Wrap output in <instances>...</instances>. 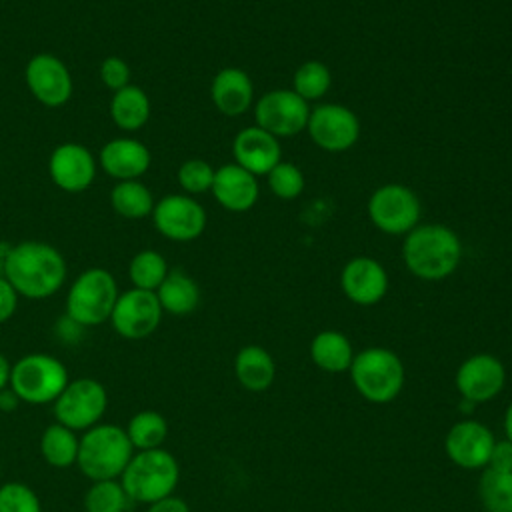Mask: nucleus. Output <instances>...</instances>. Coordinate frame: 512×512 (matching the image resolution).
<instances>
[{"mask_svg":"<svg viewBox=\"0 0 512 512\" xmlns=\"http://www.w3.org/2000/svg\"><path fill=\"white\" fill-rule=\"evenodd\" d=\"M460 240L456 232L442 224L414 226L402 246L406 268L422 280H442L450 276L460 262Z\"/></svg>","mask_w":512,"mask_h":512,"instance_id":"obj_2","label":"nucleus"},{"mask_svg":"<svg viewBox=\"0 0 512 512\" xmlns=\"http://www.w3.org/2000/svg\"><path fill=\"white\" fill-rule=\"evenodd\" d=\"M214 168L206 160H186L178 168V184L188 194H202L212 188L214 182Z\"/></svg>","mask_w":512,"mask_h":512,"instance_id":"obj_36","label":"nucleus"},{"mask_svg":"<svg viewBox=\"0 0 512 512\" xmlns=\"http://www.w3.org/2000/svg\"><path fill=\"white\" fill-rule=\"evenodd\" d=\"M490 470L496 472H512V442L510 440H496L494 448L490 452L488 458V466Z\"/></svg>","mask_w":512,"mask_h":512,"instance_id":"obj_38","label":"nucleus"},{"mask_svg":"<svg viewBox=\"0 0 512 512\" xmlns=\"http://www.w3.org/2000/svg\"><path fill=\"white\" fill-rule=\"evenodd\" d=\"M70 382L66 366L44 352H32L12 364L10 388L20 402L32 406L52 404Z\"/></svg>","mask_w":512,"mask_h":512,"instance_id":"obj_7","label":"nucleus"},{"mask_svg":"<svg viewBox=\"0 0 512 512\" xmlns=\"http://www.w3.org/2000/svg\"><path fill=\"white\" fill-rule=\"evenodd\" d=\"M118 480L130 500L154 504L174 494L180 480V464L164 448L136 450Z\"/></svg>","mask_w":512,"mask_h":512,"instance_id":"obj_4","label":"nucleus"},{"mask_svg":"<svg viewBox=\"0 0 512 512\" xmlns=\"http://www.w3.org/2000/svg\"><path fill=\"white\" fill-rule=\"evenodd\" d=\"M494 434L478 420L464 418L450 426L444 438V450L452 464L464 470H482L488 466L494 448Z\"/></svg>","mask_w":512,"mask_h":512,"instance_id":"obj_16","label":"nucleus"},{"mask_svg":"<svg viewBox=\"0 0 512 512\" xmlns=\"http://www.w3.org/2000/svg\"><path fill=\"white\" fill-rule=\"evenodd\" d=\"M66 260L58 248L40 240L12 244L4 260V278L18 296L44 300L54 296L66 280Z\"/></svg>","mask_w":512,"mask_h":512,"instance_id":"obj_1","label":"nucleus"},{"mask_svg":"<svg viewBox=\"0 0 512 512\" xmlns=\"http://www.w3.org/2000/svg\"><path fill=\"white\" fill-rule=\"evenodd\" d=\"M100 80L110 90L116 92L130 84V66L120 56H106L100 64Z\"/></svg>","mask_w":512,"mask_h":512,"instance_id":"obj_37","label":"nucleus"},{"mask_svg":"<svg viewBox=\"0 0 512 512\" xmlns=\"http://www.w3.org/2000/svg\"><path fill=\"white\" fill-rule=\"evenodd\" d=\"M0 512H42V502L28 484L6 482L0 486Z\"/></svg>","mask_w":512,"mask_h":512,"instance_id":"obj_35","label":"nucleus"},{"mask_svg":"<svg viewBox=\"0 0 512 512\" xmlns=\"http://www.w3.org/2000/svg\"><path fill=\"white\" fill-rule=\"evenodd\" d=\"M210 190L218 204L230 212H244L252 208L258 200L256 176L238 166L236 162L224 164L214 172V182Z\"/></svg>","mask_w":512,"mask_h":512,"instance_id":"obj_21","label":"nucleus"},{"mask_svg":"<svg viewBox=\"0 0 512 512\" xmlns=\"http://www.w3.org/2000/svg\"><path fill=\"white\" fill-rule=\"evenodd\" d=\"M146 512H190V506L178 496H166L154 504H148Z\"/></svg>","mask_w":512,"mask_h":512,"instance_id":"obj_40","label":"nucleus"},{"mask_svg":"<svg viewBox=\"0 0 512 512\" xmlns=\"http://www.w3.org/2000/svg\"><path fill=\"white\" fill-rule=\"evenodd\" d=\"M166 258L156 250H140L132 256L128 264V276L132 288L156 292L168 274Z\"/></svg>","mask_w":512,"mask_h":512,"instance_id":"obj_30","label":"nucleus"},{"mask_svg":"<svg viewBox=\"0 0 512 512\" xmlns=\"http://www.w3.org/2000/svg\"><path fill=\"white\" fill-rule=\"evenodd\" d=\"M478 494L486 512H512V472L484 468Z\"/></svg>","mask_w":512,"mask_h":512,"instance_id":"obj_31","label":"nucleus"},{"mask_svg":"<svg viewBox=\"0 0 512 512\" xmlns=\"http://www.w3.org/2000/svg\"><path fill=\"white\" fill-rule=\"evenodd\" d=\"M504 432H506V440L512 442V402L508 404L506 412H504Z\"/></svg>","mask_w":512,"mask_h":512,"instance_id":"obj_43","label":"nucleus"},{"mask_svg":"<svg viewBox=\"0 0 512 512\" xmlns=\"http://www.w3.org/2000/svg\"><path fill=\"white\" fill-rule=\"evenodd\" d=\"M110 204L122 218L140 220L152 214L154 196L140 180L116 182L110 190Z\"/></svg>","mask_w":512,"mask_h":512,"instance_id":"obj_28","label":"nucleus"},{"mask_svg":"<svg viewBox=\"0 0 512 512\" xmlns=\"http://www.w3.org/2000/svg\"><path fill=\"white\" fill-rule=\"evenodd\" d=\"M12 244H0V276H4V260H6V254L10 250Z\"/></svg>","mask_w":512,"mask_h":512,"instance_id":"obj_44","label":"nucleus"},{"mask_svg":"<svg viewBox=\"0 0 512 512\" xmlns=\"http://www.w3.org/2000/svg\"><path fill=\"white\" fill-rule=\"evenodd\" d=\"M24 80L30 94L46 108H60L72 98V74L54 54H34L24 68Z\"/></svg>","mask_w":512,"mask_h":512,"instance_id":"obj_11","label":"nucleus"},{"mask_svg":"<svg viewBox=\"0 0 512 512\" xmlns=\"http://www.w3.org/2000/svg\"><path fill=\"white\" fill-rule=\"evenodd\" d=\"M476 408V404L474 402H470V400H460V412H464V414H470L472 410Z\"/></svg>","mask_w":512,"mask_h":512,"instance_id":"obj_45","label":"nucleus"},{"mask_svg":"<svg viewBox=\"0 0 512 512\" xmlns=\"http://www.w3.org/2000/svg\"><path fill=\"white\" fill-rule=\"evenodd\" d=\"M0 474H2V464H0Z\"/></svg>","mask_w":512,"mask_h":512,"instance_id":"obj_46","label":"nucleus"},{"mask_svg":"<svg viewBox=\"0 0 512 512\" xmlns=\"http://www.w3.org/2000/svg\"><path fill=\"white\" fill-rule=\"evenodd\" d=\"M210 96L214 106L226 114V116H240L244 114L254 96L252 80L248 74L240 68H222L216 72L212 86H210Z\"/></svg>","mask_w":512,"mask_h":512,"instance_id":"obj_22","label":"nucleus"},{"mask_svg":"<svg viewBox=\"0 0 512 512\" xmlns=\"http://www.w3.org/2000/svg\"><path fill=\"white\" fill-rule=\"evenodd\" d=\"M350 378L364 400L372 404H388L402 392L406 372L396 352L372 346L354 354Z\"/></svg>","mask_w":512,"mask_h":512,"instance_id":"obj_5","label":"nucleus"},{"mask_svg":"<svg viewBox=\"0 0 512 512\" xmlns=\"http://www.w3.org/2000/svg\"><path fill=\"white\" fill-rule=\"evenodd\" d=\"M18 406H20V398L16 396V392L10 386L0 390V414H10Z\"/></svg>","mask_w":512,"mask_h":512,"instance_id":"obj_41","label":"nucleus"},{"mask_svg":"<svg viewBox=\"0 0 512 512\" xmlns=\"http://www.w3.org/2000/svg\"><path fill=\"white\" fill-rule=\"evenodd\" d=\"M340 286L350 302L372 306L384 298L388 290V274L374 258L358 256L344 266Z\"/></svg>","mask_w":512,"mask_h":512,"instance_id":"obj_18","label":"nucleus"},{"mask_svg":"<svg viewBox=\"0 0 512 512\" xmlns=\"http://www.w3.org/2000/svg\"><path fill=\"white\" fill-rule=\"evenodd\" d=\"M130 498L120 480L92 482L84 494L86 512H126Z\"/></svg>","mask_w":512,"mask_h":512,"instance_id":"obj_32","label":"nucleus"},{"mask_svg":"<svg viewBox=\"0 0 512 512\" xmlns=\"http://www.w3.org/2000/svg\"><path fill=\"white\" fill-rule=\"evenodd\" d=\"M506 384L504 364L486 352L468 356L456 370L454 386L464 400L484 404L494 400Z\"/></svg>","mask_w":512,"mask_h":512,"instance_id":"obj_14","label":"nucleus"},{"mask_svg":"<svg viewBox=\"0 0 512 512\" xmlns=\"http://www.w3.org/2000/svg\"><path fill=\"white\" fill-rule=\"evenodd\" d=\"M162 306L156 292L130 288L118 294L110 324L118 336L126 340H142L156 332L162 322Z\"/></svg>","mask_w":512,"mask_h":512,"instance_id":"obj_9","label":"nucleus"},{"mask_svg":"<svg viewBox=\"0 0 512 512\" xmlns=\"http://www.w3.org/2000/svg\"><path fill=\"white\" fill-rule=\"evenodd\" d=\"M10 378H12V364L8 362V358L0 352V390L10 386Z\"/></svg>","mask_w":512,"mask_h":512,"instance_id":"obj_42","label":"nucleus"},{"mask_svg":"<svg viewBox=\"0 0 512 512\" xmlns=\"http://www.w3.org/2000/svg\"><path fill=\"white\" fill-rule=\"evenodd\" d=\"M116 278L106 268H88L74 278L66 294V316L82 328L110 320L118 300Z\"/></svg>","mask_w":512,"mask_h":512,"instance_id":"obj_6","label":"nucleus"},{"mask_svg":"<svg viewBox=\"0 0 512 512\" xmlns=\"http://www.w3.org/2000/svg\"><path fill=\"white\" fill-rule=\"evenodd\" d=\"M134 452L124 428L96 424L80 436L76 466L92 482L118 480Z\"/></svg>","mask_w":512,"mask_h":512,"instance_id":"obj_3","label":"nucleus"},{"mask_svg":"<svg viewBox=\"0 0 512 512\" xmlns=\"http://www.w3.org/2000/svg\"><path fill=\"white\" fill-rule=\"evenodd\" d=\"M18 308V292L12 288V284L0 276V324L8 322Z\"/></svg>","mask_w":512,"mask_h":512,"instance_id":"obj_39","label":"nucleus"},{"mask_svg":"<svg viewBox=\"0 0 512 512\" xmlns=\"http://www.w3.org/2000/svg\"><path fill=\"white\" fill-rule=\"evenodd\" d=\"M330 82H332V78H330L328 66L318 60H310V62H304L294 72V80H292L294 88L292 90L306 102L318 100L328 92Z\"/></svg>","mask_w":512,"mask_h":512,"instance_id":"obj_33","label":"nucleus"},{"mask_svg":"<svg viewBox=\"0 0 512 512\" xmlns=\"http://www.w3.org/2000/svg\"><path fill=\"white\" fill-rule=\"evenodd\" d=\"M124 430L134 450H152L162 448L168 436V422L156 410H140L130 418Z\"/></svg>","mask_w":512,"mask_h":512,"instance_id":"obj_29","label":"nucleus"},{"mask_svg":"<svg viewBox=\"0 0 512 512\" xmlns=\"http://www.w3.org/2000/svg\"><path fill=\"white\" fill-rule=\"evenodd\" d=\"M266 176L272 194L282 200H292L304 190V174L292 162L280 160Z\"/></svg>","mask_w":512,"mask_h":512,"instance_id":"obj_34","label":"nucleus"},{"mask_svg":"<svg viewBox=\"0 0 512 512\" xmlns=\"http://www.w3.org/2000/svg\"><path fill=\"white\" fill-rule=\"evenodd\" d=\"M154 228L168 240L190 242L206 228V212L194 198L186 194H168L154 204Z\"/></svg>","mask_w":512,"mask_h":512,"instance_id":"obj_13","label":"nucleus"},{"mask_svg":"<svg viewBox=\"0 0 512 512\" xmlns=\"http://www.w3.org/2000/svg\"><path fill=\"white\" fill-rule=\"evenodd\" d=\"M306 128L312 142L328 152H344L352 148L360 136L356 114L340 104H320L310 110Z\"/></svg>","mask_w":512,"mask_h":512,"instance_id":"obj_15","label":"nucleus"},{"mask_svg":"<svg viewBox=\"0 0 512 512\" xmlns=\"http://www.w3.org/2000/svg\"><path fill=\"white\" fill-rule=\"evenodd\" d=\"M256 126L272 136H294L302 132L310 118V106L294 90L266 92L254 108Z\"/></svg>","mask_w":512,"mask_h":512,"instance_id":"obj_12","label":"nucleus"},{"mask_svg":"<svg viewBox=\"0 0 512 512\" xmlns=\"http://www.w3.org/2000/svg\"><path fill=\"white\" fill-rule=\"evenodd\" d=\"M48 174L60 190L78 194L92 186L96 178V158L84 144L64 142L52 150Z\"/></svg>","mask_w":512,"mask_h":512,"instance_id":"obj_17","label":"nucleus"},{"mask_svg":"<svg viewBox=\"0 0 512 512\" xmlns=\"http://www.w3.org/2000/svg\"><path fill=\"white\" fill-rule=\"evenodd\" d=\"M150 162L148 146L134 138H112L98 152V166L116 182L138 180L148 172Z\"/></svg>","mask_w":512,"mask_h":512,"instance_id":"obj_19","label":"nucleus"},{"mask_svg":"<svg viewBox=\"0 0 512 512\" xmlns=\"http://www.w3.org/2000/svg\"><path fill=\"white\" fill-rule=\"evenodd\" d=\"M110 118L124 132L140 130L150 118L148 94L136 84H128V86L112 92Z\"/></svg>","mask_w":512,"mask_h":512,"instance_id":"obj_24","label":"nucleus"},{"mask_svg":"<svg viewBox=\"0 0 512 512\" xmlns=\"http://www.w3.org/2000/svg\"><path fill=\"white\" fill-rule=\"evenodd\" d=\"M234 374L242 388L250 392H264L276 378V364L266 348L248 344L234 356Z\"/></svg>","mask_w":512,"mask_h":512,"instance_id":"obj_23","label":"nucleus"},{"mask_svg":"<svg viewBox=\"0 0 512 512\" xmlns=\"http://www.w3.org/2000/svg\"><path fill=\"white\" fill-rule=\"evenodd\" d=\"M164 312L172 316L192 314L200 304V288L192 276L182 270H170L156 290Z\"/></svg>","mask_w":512,"mask_h":512,"instance_id":"obj_25","label":"nucleus"},{"mask_svg":"<svg viewBox=\"0 0 512 512\" xmlns=\"http://www.w3.org/2000/svg\"><path fill=\"white\" fill-rule=\"evenodd\" d=\"M52 406L58 424L74 432H86L100 424L108 408V392L104 384L94 378H76L66 384Z\"/></svg>","mask_w":512,"mask_h":512,"instance_id":"obj_8","label":"nucleus"},{"mask_svg":"<svg viewBox=\"0 0 512 512\" xmlns=\"http://www.w3.org/2000/svg\"><path fill=\"white\" fill-rule=\"evenodd\" d=\"M80 436L78 432L54 422L42 430L40 454L52 468H70L78 458Z\"/></svg>","mask_w":512,"mask_h":512,"instance_id":"obj_27","label":"nucleus"},{"mask_svg":"<svg viewBox=\"0 0 512 512\" xmlns=\"http://www.w3.org/2000/svg\"><path fill=\"white\" fill-rule=\"evenodd\" d=\"M234 160L250 174H268L280 162V142L260 126L240 130L232 142Z\"/></svg>","mask_w":512,"mask_h":512,"instance_id":"obj_20","label":"nucleus"},{"mask_svg":"<svg viewBox=\"0 0 512 512\" xmlns=\"http://www.w3.org/2000/svg\"><path fill=\"white\" fill-rule=\"evenodd\" d=\"M368 216L386 234H408L418 224L420 200L402 184H384L370 196Z\"/></svg>","mask_w":512,"mask_h":512,"instance_id":"obj_10","label":"nucleus"},{"mask_svg":"<svg viewBox=\"0 0 512 512\" xmlns=\"http://www.w3.org/2000/svg\"><path fill=\"white\" fill-rule=\"evenodd\" d=\"M310 358L320 370L328 374H340L350 370L354 350L342 332L322 330L310 342Z\"/></svg>","mask_w":512,"mask_h":512,"instance_id":"obj_26","label":"nucleus"}]
</instances>
